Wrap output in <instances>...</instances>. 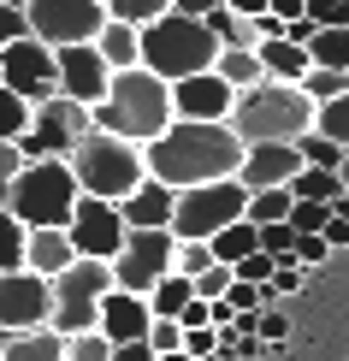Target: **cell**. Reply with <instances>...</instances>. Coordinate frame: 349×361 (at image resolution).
<instances>
[{"instance_id":"cell-1","label":"cell","mask_w":349,"mask_h":361,"mask_svg":"<svg viewBox=\"0 0 349 361\" xmlns=\"http://www.w3.org/2000/svg\"><path fill=\"white\" fill-rule=\"evenodd\" d=\"M142 166H148V178H160L166 190L219 184V178H237L243 142L231 137V125H190V118H172V125L142 148Z\"/></svg>"},{"instance_id":"cell-2","label":"cell","mask_w":349,"mask_h":361,"mask_svg":"<svg viewBox=\"0 0 349 361\" xmlns=\"http://www.w3.org/2000/svg\"><path fill=\"white\" fill-rule=\"evenodd\" d=\"M172 125V83H160L154 71H113L107 95L89 107V130H107V137L148 148L160 130Z\"/></svg>"},{"instance_id":"cell-3","label":"cell","mask_w":349,"mask_h":361,"mask_svg":"<svg viewBox=\"0 0 349 361\" xmlns=\"http://www.w3.org/2000/svg\"><path fill=\"white\" fill-rule=\"evenodd\" d=\"M314 101L302 95L296 83H255V89H237V101H231V137L249 148V142H296V137H308L314 130Z\"/></svg>"},{"instance_id":"cell-4","label":"cell","mask_w":349,"mask_h":361,"mask_svg":"<svg viewBox=\"0 0 349 361\" xmlns=\"http://www.w3.org/2000/svg\"><path fill=\"white\" fill-rule=\"evenodd\" d=\"M136 42H142V71H154L160 83L214 71V59H219V42L207 30V18H184V12H160L154 24L136 30Z\"/></svg>"},{"instance_id":"cell-5","label":"cell","mask_w":349,"mask_h":361,"mask_svg":"<svg viewBox=\"0 0 349 361\" xmlns=\"http://www.w3.org/2000/svg\"><path fill=\"white\" fill-rule=\"evenodd\" d=\"M78 178H71L66 160H24L6 184V214L24 225V231H66L71 207H78Z\"/></svg>"},{"instance_id":"cell-6","label":"cell","mask_w":349,"mask_h":361,"mask_svg":"<svg viewBox=\"0 0 349 361\" xmlns=\"http://www.w3.org/2000/svg\"><path fill=\"white\" fill-rule=\"evenodd\" d=\"M71 178H78V190L83 195H95V202H125V195L148 178V166H142V148H130V142H118V137H107V130H89V137L71 148Z\"/></svg>"},{"instance_id":"cell-7","label":"cell","mask_w":349,"mask_h":361,"mask_svg":"<svg viewBox=\"0 0 349 361\" xmlns=\"http://www.w3.org/2000/svg\"><path fill=\"white\" fill-rule=\"evenodd\" d=\"M54 290V314H48V332L59 338H78V332H95V314H101V296L113 290V267L107 261H71L59 279H48Z\"/></svg>"},{"instance_id":"cell-8","label":"cell","mask_w":349,"mask_h":361,"mask_svg":"<svg viewBox=\"0 0 349 361\" xmlns=\"http://www.w3.org/2000/svg\"><path fill=\"white\" fill-rule=\"evenodd\" d=\"M243 207H249V190L237 184V178H219V184H195V190H178L172 202V225L166 231L178 237V243H207L214 231L243 219Z\"/></svg>"},{"instance_id":"cell-9","label":"cell","mask_w":349,"mask_h":361,"mask_svg":"<svg viewBox=\"0 0 349 361\" xmlns=\"http://www.w3.org/2000/svg\"><path fill=\"white\" fill-rule=\"evenodd\" d=\"M83 137H89V107L54 95V101H36V107H30L18 154L24 160H71V148H78Z\"/></svg>"},{"instance_id":"cell-10","label":"cell","mask_w":349,"mask_h":361,"mask_svg":"<svg viewBox=\"0 0 349 361\" xmlns=\"http://www.w3.org/2000/svg\"><path fill=\"white\" fill-rule=\"evenodd\" d=\"M172 249L178 237L172 231H125V243L113 255V290H130V296H148L154 284L172 273Z\"/></svg>"},{"instance_id":"cell-11","label":"cell","mask_w":349,"mask_h":361,"mask_svg":"<svg viewBox=\"0 0 349 361\" xmlns=\"http://www.w3.org/2000/svg\"><path fill=\"white\" fill-rule=\"evenodd\" d=\"M24 18H30V36L42 48H78V42L101 36L107 12H101V0H30Z\"/></svg>"},{"instance_id":"cell-12","label":"cell","mask_w":349,"mask_h":361,"mask_svg":"<svg viewBox=\"0 0 349 361\" xmlns=\"http://www.w3.org/2000/svg\"><path fill=\"white\" fill-rule=\"evenodd\" d=\"M0 83L12 89L18 101H54L59 95V71H54V48H42L36 36L12 42V48H0Z\"/></svg>"},{"instance_id":"cell-13","label":"cell","mask_w":349,"mask_h":361,"mask_svg":"<svg viewBox=\"0 0 349 361\" xmlns=\"http://www.w3.org/2000/svg\"><path fill=\"white\" fill-rule=\"evenodd\" d=\"M66 237H71V249H78L83 261H113L118 243H125V219H118L113 202L78 195V207H71V219H66Z\"/></svg>"},{"instance_id":"cell-14","label":"cell","mask_w":349,"mask_h":361,"mask_svg":"<svg viewBox=\"0 0 349 361\" xmlns=\"http://www.w3.org/2000/svg\"><path fill=\"white\" fill-rule=\"evenodd\" d=\"M54 314V290L36 273H0V332H42Z\"/></svg>"},{"instance_id":"cell-15","label":"cell","mask_w":349,"mask_h":361,"mask_svg":"<svg viewBox=\"0 0 349 361\" xmlns=\"http://www.w3.org/2000/svg\"><path fill=\"white\" fill-rule=\"evenodd\" d=\"M231 101H237V89L219 71H195V78L172 83V118H190V125H225Z\"/></svg>"},{"instance_id":"cell-16","label":"cell","mask_w":349,"mask_h":361,"mask_svg":"<svg viewBox=\"0 0 349 361\" xmlns=\"http://www.w3.org/2000/svg\"><path fill=\"white\" fill-rule=\"evenodd\" d=\"M54 71H59V95L78 101V107H95L101 95H107L113 71L101 66L95 42H78V48H54Z\"/></svg>"},{"instance_id":"cell-17","label":"cell","mask_w":349,"mask_h":361,"mask_svg":"<svg viewBox=\"0 0 349 361\" xmlns=\"http://www.w3.org/2000/svg\"><path fill=\"white\" fill-rule=\"evenodd\" d=\"M302 172V154L296 142H249L243 148V166H237V184L243 190H290V178Z\"/></svg>"},{"instance_id":"cell-18","label":"cell","mask_w":349,"mask_h":361,"mask_svg":"<svg viewBox=\"0 0 349 361\" xmlns=\"http://www.w3.org/2000/svg\"><path fill=\"white\" fill-rule=\"evenodd\" d=\"M148 302L142 296H130V290H107L101 296V314H95V332L107 338V343H142L148 338Z\"/></svg>"},{"instance_id":"cell-19","label":"cell","mask_w":349,"mask_h":361,"mask_svg":"<svg viewBox=\"0 0 349 361\" xmlns=\"http://www.w3.org/2000/svg\"><path fill=\"white\" fill-rule=\"evenodd\" d=\"M172 202H178V190H166L160 178H142L118 202V219H125V231H166L172 225Z\"/></svg>"},{"instance_id":"cell-20","label":"cell","mask_w":349,"mask_h":361,"mask_svg":"<svg viewBox=\"0 0 349 361\" xmlns=\"http://www.w3.org/2000/svg\"><path fill=\"white\" fill-rule=\"evenodd\" d=\"M71 261H78V249H71V237H66V231H24V273H36V279H59Z\"/></svg>"},{"instance_id":"cell-21","label":"cell","mask_w":349,"mask_h":361,"mask_svg":"<svg viewBox=\"0 0 349 361\" xmlns=\"http://www.w3.org/2000/svg\"><path fill=\"white\" fill-rule=\"evenodd\" d=\"M255 59H261V78L267 83H302L308 78V48H296V42H255Z\"/></svg>"},{"instance_id":"cell-22","label":"cell","mask_w":349,"mask_h":361,"mask_svg":"<svg viewBox=\"0 0 349 361\" xmlns=\"http://www.w3.org/2000/svg\"><path fill=\"white\" fill-rule=\"evenodd\" d=\"M95 54H101V66H107V71H136V66H142V42H136V24L107 18V24H101V36H95Z\"/></svg>"},{"instance_id":"cell-23","label":"cell","mask_w":349,"mask_h":361,"mask_svg":"<svg viewBox=\"0 0 349 361\" xmlns=\"http://www.w3.org/2000/svg\"><path fill=\"white\" fill-rule=\"evenodd\" d=\"M0 361H66V338L59 332H6V350H0Z\"/></svg>"},{"instance_id":"cell-24","label":"cell","mask_w":349,"mask_h":361,"mask_svg":"<svg viewBox=\"0 0 349 361\" xmlns=\"http://www.w3.org/2000/svg\"><path fill=\"white\" fill-rule=\"evenodd\" d=\"M207 249H214V261H219V267H237L243 255H255V249H261V231H255L249 219H237V225H225V231H214V237H207Z\"/></svg>"},{"instance_id":"cell-25","label":"cell","mask_w":349,"mask_h":361,"mask_svg":"<svg viewBox=\"0 0 349 361\" xmlns=\"http://www.w3.org/2000/svg\"><path fill=\"white\" fill-rule=\"evenodd\" d=\"M190 279H178V273H166L160 284H154V290H148L142 296V302H148V314H154V320H178V314H184L190 308Z\"/></svg>"},{"instance_id":"cell-26","label":"cell","mask_w":349,"mask_h":361,"mask_svg":"<svg viewBox=\"0 0 349 361\" xmlns=\"http://www.w3.org/2000/svg\"><path fill=\"white\" fill-rule=\"evenodd\" d=\"M308 66L349 71V24H343V30H314V42H308Z\"/></svg>"},{"instance_id":"cell-27","label":"cell","mask_w":349,"mask_h":361,"mask_svg":"<svg viewBox=\"0 0 349 361\" xmlns=\"http://www.w3.org/2000/svg\"><path fill=\"white\" fill-rule=\"evenodd\" d=\"M214 71H219L231 89H255V83H261V59H255V48H219Z\"/></svg>"},{"instance_id":"cell-28","label":"cell","mask_w":349,"mask_h":361,"mask_svg":"<svg viewBox=\"0 0 349 361\" xmlns=\"http://www.w3.org/2000/svg\"><path fill=\"white\" fill-rule=\"evenodd\" d=\"M207 30H214V42L219 48H255V18H237V12H225V6H214L207 12Z\"/></svg>"},{"instance_id":"cell-29","label":"cell","mask_w":349,"mask_h":361,"mask_svg":"<svg viewBox=\"0 0 349 361\" xmlns=\"http://www.w3.org/2000/svg\"><path fill=\"white\" fill-rule=\"evenodd\" d=\"M343 195V184H338V172H314V166H302L296 178H290V202H338Z\"/></svg>"},{"instance_id":"cell-30","label":"cell","mask_w":349,"mask_h":361,"mask_svg":"<svg viewBox=\"0 0 349 361\" xmlns=\"http://www.w3.org/2000/svg\"><path fill=\"white\" fill-rule=\"evenodd\" d=\"M296 89L314 101V107H331L338 95H349V71H326V66H308V78H302Z\"/></svg>"},{"instance_id":"cell-31","label":"cell","mask_w":349,"mask_h":361,"mask_svg":"<svg viewBox=\"0 0 349 361\" xmlns=\"http://www.w3.org/2000/svg\"><path fill=\"white\" fill-rule=\"evenodd\" d=\"M296 154H302V166H314V172H338L349 148H338L331 137H320V130H308V137H296Z\"/></svg>"},{"instance_id":"cell-32","label":"cell","mask_w":349,"mask_h":361,"mask_svg":"<svg viewBox=\"0 0 349 361\" xmlns=\"http://www.w3.org/2000/svg\"><path fill=\"white\" fill-rule=\"evenodd\" d=\"M243 219H249V225H278V219H290V190H255L249 207H243Z\"/></svg>"},{"instance_id":"cell-33","label":"cell","mask_w":349,"mask_h":361,"mask_svg":"<svg viewBox=\"0 0 349 361\" xmlns=\"http://www.w3.org/2000/svg\"><path fill=\"white\" fill-rule=\"evenodd\" d=\"M101 12H107V18H118V24H154L160 12H172V0H101Z\"/></svg>"},{"instance_id":"cell-34","label":"cell","mask_w":349,"mask_h":361,"mask_svg":"<svg viewBox=\"0 0 349 361\" xmlns=\"http://www.w3.org/2000/svg\"><path fill=\"white\" fill-rule=\"evenodd\" d=\"M24 125H30V101H18L6 83H0V142H12V148H18Z\"/></svg>"},{"instance_id":"cell-35","label":"cell","mask_w":349,"mask_h":361,"mask_svg":"<svg viewBox=\"0 0 349 361\" xmlns=\"http://www.w3.org/2000/svg\"><path fill=\"white\" fill-rule=\"evenodd\" d=\"M24 267V225L0 207V273H18Z\"/></svg>"},{"instance_id":"cell-36","label":"cell","mask_w":349,"mask_h":361,"mask_svg":"<svg viewBox=\"0 0 349 361\" xmlns=\"http://www.w3.org/2000/svg\"><path fill=\"white\" fill-rule=\"evenodd\" d=\"M314 130H320V137H331L338 148H349V95H338L331 107L314 113Z\"/></svg>"},{"instance_id":"cell-37","label":"cell","mask_w":349,"mask_h":361,"mask_svg":"<svg viewBox=\"0 0 349 361\" xmlns=\"http://www.w3.org/2000/svg\"><path fill=\"white\" fill-rule=\"evenodd\" d=\"M255 338L261 343H290V314H284V302H267L255 314Z\"/></svg>"},{"instance_id":"cell-38","label":"cell","mask_w":349,"mask_h":361,"mask_svg":"<svg viewBox=\"0 0 349 361\" xmlns=\"http://www.w3.org/2000/svg\"><path fill=\"white\" fill-rule=\"evenodd\" d=\"M261 231V255H272V261H296V231H290V219H278V225H255Z\"/></svg>"},{"instance_id":"cell-39","label":"cell","mask_w":349,"mask_h":361,"mask_svg":"<svg viewBox=\"0 0 349 361\" xmlns=\"http://www.w3.org/2000/svg\"><path fill=\"white\" fill-rule=\"evenodd\" d=\"M207 267H214V249L207 243H178L172 249V273L178 279H195V273H207Z\"/></svg>"},{"instance_id":"cell-40","label":"cell","mask_w":349,"mask_h":361,"mask_svg":"<svg viewBox=\"0 0 349 361\" xmlns=\"http://www.w3.org/2000/svg\"><path fill=\"white\" fill-rule=\"evenodd\" d=\"M66 361H113V343L101 332H78V338H66Z\"/></svg>"},{"instance_id":"cell-41","label":"cell","mask_w":349,"mask_h":361,"mask_svg":"<svg viewBox=\"0 0 349 361\" xmlns=\"http://www.w3.org/2000/svg\"><path fill=\"white\" fill-rule=\"evenodd\" d=\"M231 279H237L231 267H219V261H214V267H207V273H195V279H190V290L202 296V302H219V296L231 290Z\"/></svg>"},{"instance_id":"cell-42","label":"cell","mask_w":349,"mask_h":361,"mask_svg":"<svg viewBox=\"0 0 349 361\" xmlns=\"http://www.w3.org/2000/svg\"><path fill=\"white\" fill-rule=\"evenodd\" d=\"M148 350H154V355H178V350H184V326H178V320H148Z\"/></svg>"},{"instance_id":"cell-43","label":"cell","mask_w":349,"mask_h":361,"mask_svg":"<svg viewBox=\"0 0 349 361\" xmlns=\"http://www.w3.org/2000/svg\"><path fill=\"white\" fill-rule=\"evenodd\" d=\"M219 302L231 308V314H261V308H267V290H261V284H243V279H231V290H225Z\"/></svg>"},{"instance_id":"cell-44","label":"cell","mask_w":349,"mask_h":361,"mask_svg":"<svg viewBox=\"0 0 349 361\" xmlns=\"http://www.w3.org/2000/svg\"><path fill=\"white\" fill-rule=\"evenodd\" d=\"M302 12H308L314 30H343L349 24V0H308Z\"/></svg>"},{"instance_id":"cell-45","label":"cell","mask_w":349,"mask_h":361,"mask_svg":"<svg viewBox=\"0 0 349 361\" xmlns=\"http://www.w3.org/2000/svg\"><path fill=\"white\" fill-rule=\"evenodd\" d=\"M290 290H302V267L296 261H278V267H272V279H267V302H284Z\"/></svg>"},{"instance_id":"cell-46","label":"cell","mask_w":349,"mask_h":361,"mask_svg":"<svg viewBox=\"0 0 349 361\" xmlns=\"http://www.w3.org/2000/svg\"><path fill=\"white\" fill-rule=\"evenodd\" d=\"M272 267H278V261H272V255H261V249H255V255H243V261L231 267V273H237L243 284H261V290H267V279H272Z\"/></svg>"},{"instance_id":"cell-47","label":"cell","mask_w":349,"mask_h":361,"mask_svg":"<svg viewBox=\"0 0 349 361\" xmlns=\"http://www.w3.org/2000/svg\"><path fill=\"white\" fill-rule=\"evenodd\" d=\"M290 255H296V267H302V273H308V267H320L331 249H326V237H320V231H296V249H290Z\"/></svg>"},{"instance_id":"cell-48","label":"cell","mask_w":349,"mask_h":361,"mask_svg":"<svg viewBox=\"0 0 349 361\" xmlns=\"http://www.w3.org/2000/svg\"><path fill=\"white\" fill-rule=\"evenodd\" d=\"M326 219H331L326 202H290V231H320Z\"/></svg>"},{"instance_id":"cell-49","label":"cell","mask_w":349,"mask_h":361,"mask_svg":"<svg viewBox=\"0 0 349 361\" xmlns=\"http://www.w3.org/2000/svg\"><path fill=\"white\" fill-rule=\"evenodd\" d=\"M184 355H190V361H214V355H219V332H214V326L184 332Z\"/></svg>"},{"instance_id":"cell-50","label":"cell","mask_w":349,"mask_h":361,"mask_svg":"<svg viewBox=\"0 0 349 361\" xmlns=\"http://www.w3.org/2000/svg\"><path fill=\"white\" fill-rule=\"evenodd\" d=\"M30 36V18L18 6H0V48H12V42H24Z\"/></svg>"},{"instance_id":"cell-51","label":"cell","mask_w":349,"mask_h":361,"mask_svg":"<svg viewBox=\"0 0 349 361\" xmlns=\"http://www.w3.org/2000/svg\"><path fill=\"white\" fill-rule=\"evenodd\" d=\"M18 166H24V154L12 142H0V207H6V184H12V172H18Z\"/></svg>"},{"instance_id":"cell-52","label":"cell","mask_w":349,"mask_h":361,"mask_svg":"<svg viewBox=\"0 0 349 361\" xmlns=\"http://www.w3.org/2000/svg\"><path fill=\"white\" fill-rule=\"evenodd\" d=\"M255 36H261V42H278V36H284V18H278V12H261V18H255Z\"/></svg>"},{"instance_id":"cell-53","label":"cell","mask_w":349,"mask_h":361,"mask_svg":"<svg viewBox=\"0 0 349 361\" xmlns=\"http://www.w3.org/2000/svg\"><path fill=\"white\" fill-rule=\"evenodd\" d=\"M178 326H184V332H195V326H207V302H202V296H190V308L178 314Z\"/></svg>"},{"instance_id":"cell-54","label":"cell","mask_w":349,"mask_h":361,"mask_svg":"<svg viewBox=\"0 0 349 361\" xmlns=\"http://www.w3.org/2000/svg\"><path fill=\"white\" fill-rule=\"evenodd\" d=\"M113 361H160L148 343H113Z\"/></svg>"},{"instance_id":"cell-55","label":"cell","mask_w":349,"mask_h":361,"mask_svg":"<svg viewBox=\"0 0 349 361\" xmlns=\"http://www.w3.org/2000/svg\"><path fill=\"white\" fill-rule=\"evenodd\" d=\"M219 6H225V12H237V18H261L267 0H219Z\"/></svg>"},{"instance_id":"cell-56","label":"cell","mask_w":349,"mask_h":361,"mask_svg":"<svg viewBox=\"0 0 349 361\" xmlns=\"http://www.w3.org/2000/svg\"><path fill=\"white\" fill-rule=\"evenodd\" d=\"M219 0H172V12H184V18H207Z\"/></svg>"},{"instance_id":"cell-57","label":"cell","mask_w":349,"mask_h":361,"mask_svg":"<svg viewBox=\"0 0 349 361\" xmlns=\"http://www.w3.org/2000/svg\"><path fill=\"white\" fill-rule=\"evenodd\" d=\"M302 6L308 0H267V12H278V18H302Z\"/></svg>"},{"instance_id":"cell-58","label":"cell","mask_w":349,"mask_h":361,"mask_svg":"<svg viewBox=\"0 0 349 361\" xmlns=\"http://www.w3.org/2000/svg\"><path fill=\"white\" fill-rule=\"evenodd\" d=\"M331 214H338V219H349V190L338 195V202H331Z\"/></svg>"},{"instance_id":"cell-59","label":"cell","mask_w":349,"mask_h":361,"mask_svg":"<svg viewBox=\"0 0 349 361\" xmlns=\"http://www.w3.org/2000/svg\"><path fill=\"white\" fill-rule=\"evenodd\" d=\"M338 184H343V190H349V154H343V166H338Z\"/></svg>"},{"instance_id":"cell-60","label":"cell","mask_w":349,"mask_h":361,"mask_svg":"<svg viewBox=\"0 0 349 361\" xmlns=\"http://www.w3.org/2000/svg\"><path fill=\"white\" fill-rule=\"evenodd\" d=\"M0 6H18V12H24V6H30V0H0Z\"/></svg>"},{"instance_id":"cell-61","label":"cell","mask_w":349,"mask_h":361,"mask_svg":"<svg viewBox=\"0 0 349 361\" xmlns=\"http://www.w3.org/2000/svg\"><path fill=\"white\" fill-rule=\"evenodd\" d=\"M160 361H190V355H184V350H178V355H160Z\"/></svg>"},{"instance_id":"cell-62","label":"cell","mask_w":349,"mask_h":361,"mask_svg":"<svg viewBox=\"0 0 349 361\" xmlns=\"http://www.w3.org/2000/svg\"><path fill=\"white\" fill-rule=\"evenodd\" d=\"M0 350H6V332H0Z\"/></svg>"}]
</instances>
